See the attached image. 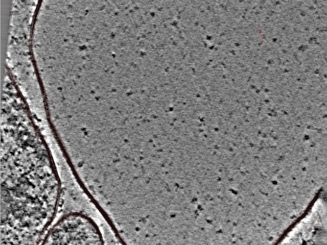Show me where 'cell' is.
I'll use <instances>...</instances> for the list:
<instances>
[{"label":"cell","mask_w":327,"mask_h":245,"mask_svg":"<svg viewBox=\"0 0 327 245\" xmlns=\"http://www.w3.org/2000/svg\"><path fill=\"white\" fill-rule=\"evenodd\" d=\"M98 230L89 219L73 214L56 224L46 237L47 244H100Z\"/></svg>","instance_id":"6da1fadb"},{"label":"cell","mask_w":327,"mask_h":245,"mask_svg":"<svg viewBox=\"0 0 327 245\" xmlns=\"http://www.w3.org/2000/svg\"><path fill=\"white\" fill-rule=\"evenodd\" d=\"M39 74L43 85L54 84L58 88L59 83L64 78L63 74L60 71L53 68H48L42 71H39Z\"/></svg>","instance_id":"7a4b0ae2"},{"label":"cell","mask_w":327,"mask_h":245,"mask_svg":"<svg viewBox=\"0 0 327 245\" xmlns=\"http://www.w3.org/2000/svg\"><path fill=\"white\" fill-rule=\"evenodd\" d=\"M42 4L53 12L65 14L70 7L69 1H45Z\"/></svg>","instance_id":"3957f363"}]
</instances>
